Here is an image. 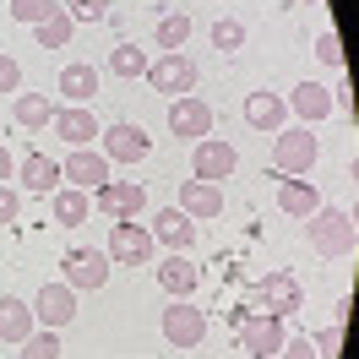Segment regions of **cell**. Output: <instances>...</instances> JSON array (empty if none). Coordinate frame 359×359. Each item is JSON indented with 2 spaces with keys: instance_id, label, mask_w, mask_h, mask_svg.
Returning a JSON list of instances; mask_svg holds the SVG:
<instances>
[{
  "instance_id": "8fae6325",
  "label": "cell",
  "mask_w": 359,
  "mask_h": 359,
  "mask_svg": "<svg viewBox=\"0 0 359 359\" xmlns=\"http://www.w3.org/2000/svg\"><path fill=\"white\" fill-rule=\"evenodd\" d=\"M234 163H240V153L229 147L224 136H202V142H196V153H191V175L207 180V185H218V180L234 175Z\"/></svg>"
},
{
  "instance_id": "d6986e66",
  "label": "cell",
  "mask_w": 359,
  "mask_h": 359,
  "mask_svg": "<svg viewBox=\"0 0 359 359\" xmlns=\"http://www.w3.org/2000/svg\"><path fill=\"white\" fill-rule=\"evenodd\" d=\"M17 180H22V191H33V196H55L60 191V163L55 158H44V153H27L22 163H17Z\"/></svg>"
},
{
  "instance_id": "603a6c76",
  "label": "cell",
  "mask_w": 359,
  "mask_h": 359,
  "mask_svg": "<svg viewBox=\"0 0 359 359\" xmlns=\"http://www.w3.org/2000/svg\"><path fill=\"white\" fill-rule=\"evenodd\" d=\"M55 109H60V104H55L49 93H17V104H11V120H17L22 131H44L49 120H55Z\"/></svg>"
},
{
  "instance_id": "2e32d148",
  "label": "cell",
  "mask_w": 359,
  "mask_h": 359,
  "mask_svg": "<svg viewBox=\"0 0 359 359\" xmlns=\"http://www.w3.org/2000/svg\"><path fill=\"white\" fill-rule=\"evenodd\" d=\"M60 175H66L76 191H98V185L109 180V158L98 153V147H71V158L60 163Z\"/></svg>"
},
{
  "instance_id": "4316f807",
  "label": "cell",
  "mask_w": 359,
  "mask_h": 359,
  "mask_svg": "<svg viewBox=\"0 0 359 359\" xmlns=\"http://www.w3.org/2000/svg\"><path fill=\"white\" fill-rule=\"evenodd\" d=\"M147 66H153V60H147V49H136L131 39L109 49V71H114V76H147Z\"/></svg>"
},
{
  "instance_id": "ba28073f",
  "label": "cell",
  "mask_w": 359,
  "mask_h": 359,
  "mask_svg": "<svg viewBox=\"0 0 359 359\" xmlns=\"http://www.w3.org/2000/svg\"><path fill=\"white\" fill-rule=\"evenodd\" d=\"M163 337L175 343V348H196V343H207V311H196L191 299H169V311H163Z\"/></svg>"
},
{
  "instance_id": "5bb4252c",
  "label": "cell",
  "mask_w": 359,
  "mask_h": 359,
  "mask_svg": "<svg viewBox=\"0 0 359 359\" xmlns=\"http://www.w3.org/2000/svg\"><path fill=\"white\" fill-rule=\"evenodd\" d=\"M49 131L60 136L66 147H93V136L104 131V126L93 120L88 104H60V109H55V120H49Z\"/></svg>"
},
{
  "instance_id": "7c38bea8",
  "label": "cell",
  "mask_w": 359,
  "mask_h": 359,
  "mask_svg": "<svg viewBox=\"0 0 359 359\" xmlns=\"http://www.w3.org/2000/svg\"><path fill=\"white\" fill-rule=\"evenodd\" d=\"M256 299H262L267 316H294L305 305V283H299L294 272H267V278L256 283Z\"/></svg>"
},
{
  "instance_id": "83f0119b",
  "label": "cell",
  "mask_w": 359,
  "mask_h": 359,
  "mask_svg": "<svg viewBox=\"0 0 359 359\" xmlns=\"http://www.w3.org/2000/svg\"><path fill=\"white\" fill-rule=\"evenodd\" d=\"M153 39H158V49H163V55H175V49H185V39H191V17H185V11H175V17H163Z\"/></svg>"
},
{
  "instance_id": "52a82bcc",
  "label": "cell",
  "mask_w": 359,
  "mask_h": 359,
  "mask_svg": "<svg viewBox=\"0 0 359 359\" xmlns=\"http://www.w3.org/2000/svg\"><path fill=\"white\" fill-rule=\"evenodd\" d=\"M147 88L153 93H169V98H185V93L196 88V60L191 55H158L153 66H147Z\"/></svg>"
},
{
  "instance_id": "e575fe53",
  "label": "cell",
  "mask_w": 359,
  "mask_h": 359,
  "mask_svg": "<svg viewBox=\"0 0 359 359\" xmlns=\"http://www.w3.org/2000/svg\"><path fill=\"white\" fill-rule=\"evenodd\" d=\"M311 348L321 359H337V348H343V327H327V332H316L311 337Z\"/></svg>"
},
{
  "instance_id": "ab89813d",
  "label": "cell",
  "mask_w": 359,
  "mask_h": 359,
  "mask_svg": "<svg viewBox=\"0 0 359 359\" xmlns=\"http://www.w3.org/2000/svg\"><path fill=\"white\" fill-rule=\"evenodd\" d=\"M17 175V158H11V147H6V142H0V185H6V180Z\"/></svg>"
},
{
  "instance_id": "ac0fdd59",
  "label": "cell",
  "mask_w": 359,
  "mask_h": 359,
  "mask_svg": "<svg viewBox=\"0 0 359 359\" xmlns=\"http://www.w3.org/2000/svg\"><path fill=\"white\" fill-rule=\"evenodd\" d=\"M278 180V207L289 212V218H311L316 207H321V191H316V180H305V175H272Z\"/></svg>"
},
{
  "instance_id": "4fadbf2b",
  "label": "cell",
  "mask_w": 359,
  "mask_h": 359,
  "mask_svg": "<svg viewBox=\"0 0 359 359\" xmlns=\"http://www.w3.org/2000/svg\"><path fill=\"white\" fill-rule=\"evenodd\" d=\"M98 136H104L98 153L109 158V163H142V158L153 153V136L142 131V126H131V120H120V126H109V131H98Z\"/></svg>"
},
{
  "instance_id": "d4e9b609",
  "label": "cell",
  "mask_w": 359,
  "mask_h": 359,
  "mask_svg": "<svg viewBox=\"0 0 359 359\" xmlns=\"http://www.w3.org/2000/svg\"><path fill=\"white\" fill-rule=\"evenodd\" d=\"M55 93H60L66 104H93V93H98V71L76 60V66H66V71H60V82H55Z\"/></svg>"
},
{
  "instance_id": "30bf717a",
  "label": "cell",
  "mask_w": 359,
  "mask_h": 359,
  "mask_svg": "<svg viewBox=\"0 0 359 359\" xmlns=\"http://www.w3.org/2000/svg\"><path fill=\"white\" fill-rule=\"evenodd\" d=\"M169 131L185 136V142H202V136H212V104H207V98H196V93L169 98Z\"/></svg>"
},
{
  "instance_id": "8992f818",
  "label": "cell",
  "mask_w": 359,
  "mask_h": 359,
  "mask_svg": "<svg viewBox=\"0 0 359 359\" xmlns=\"http://www.w3.org/2000/svg\"><path fill=\"white\" fill-rule=\"evenodd\" d=\"M109 256H104V250H66V256H60V283H71V289L82 294V289H104V283H109Z\"/></svg>"
},
{
  "instance_id": "6da1fadb",
  "label": "cell",
  "mask_w": 359,
  "mask_h": 359,
  "mask_svg": "<svg viewBox=\"0 0 359 359\" xmlns=\"http://www.w3.org/2000/svg\"><path fill=\"white\" fill-rule=\"evenodd\" d=\"M305 234H311L316 256H348L354 250V218L343 207H316L305 218Z\"/></svg>"
},
{
  "instance_id": "60d3db41",
  "label": "cell",
  "mask_w": 359,
  "mask_h": 359,
  "mask_svg": "<svg viewBox=\"0 0 359 359\" xmlns=\"http://www.w3.org/2000/svg\"><path fill=\"white\" fill-rule=\"evenodd\" d=\"M305 6H316V0H305Z\"/></svg>"
},
{
  "instance_id": "d590c367",
  "label": "cell",
  "mask_w": 359,
  "mask_h": 359,
  "mask_svg": "<svg viewBox=\"0 0 359 359\" xmlns=\"http://www.w3.org/2000/svg\"><path fill=\"white\" fill-rule=\"evenodd\" d=\"M272 359H321V354L311 348V337H283V348H278Z\"/></svg>"
},
{
  "instance_id": "4dcf8cb0",
  "label": "cell",
  "mask_w": 359,
  "mask_h": 359,
  "mask_svg": "<svg viewBox=\"0 0 359 359\" xmlns=\"http://www.w3.org/2000/svg\"><path fill=\"white\" fill-rule=\"evenodd\" d=\"M212 49H224V55L245 49V22H234V17H218V22H212Z\"/></svg>"
},
{
  "instance_id": "cb8c5ba5",
  "label": "cell",
  "mask_w": 359,
  "mask_h": 359,
  "mask_svg": "<svg viewBox=\"0 0 359 359\" xmlns=\"http://www.w3.org/2000/svg\"><path fill=\"white\" fill-rule=\"evenodd\" d=\"M245 120L256 126V131H283L289 104H283L278 93H250V98H245Z\"/></svg>"
},
{
  "instance_id": "d6a6232c",
  "label": "cell",
  "mask_w": 359,
  "mask_h": 359,
  "mask_svg": "<svg viewBox=\"0 0 359 359\" xmlns=\"http://www.w3.org/2000/svg\"><path fill=\"white\" fill-rule=\"evenodd\" d=\"M71 22H109V0H60Z\"/></svg>"
},
{
  "instance_id": "f1b7e54d",
  "label": "cell",
  "mask_w": 359,
  "mask_h": 359,
  "mask_svg": "<svg viewBox=\"0 0 359 359\" xmlns=\"http://www.w3.org/2000/svg\"><path fill=\"white\" fill-rule=\"evenodd\" d=\"M55 11H60V0H11V22H22V27L49 22Z\"/></svg>"
},
{
  "instance_id": "484cf974",
  "label": "cell",
  "mask_w": 359,
  "mask_h": 359,
  "mask_svg": "<svg viewBox=\"0 0 359 359\" xmlns=\"http://www.w3.org/2000/svg\"><path fill=\"white\" fill-rule=\"evenodd\" d=\"M88 212H93V196H88V191H76V185H60V191H55V224H60V229L88 224Z\"/></svg>"
},
{
  "instance_id": "ffe728a7",
  "label": "cell",
  "mask_w": 359,
  "mask_h": 359,
  "mask_svg": "<svg viewBox=\"0 0 359 359\" xmlns=\"http://www.w3.org/2000/svg\"><path fill=\"white\" fill-rule=\"evenodd\" d=\"M33 305L27 299H17V294H0V343H17L22 348L27 337H33Z\"/></svg>"
},
{
  "instance_id": "9a60e30c",
  "label": "cell",
  "mask_w": 359,
  "mask_h": 359,
  "mask_svg": "<svg viewBox=\"0 0 359 359\" xmlns=\"http://www.w3.org/2000/svg\"><path fill=\"white\" fill-rule=\"evenodd\" d=\"M196 283H202V267H196L191 256L169 250V256L158 262V289L169 294V299H191V294H196Z\"/></svg>"
},
{
  "instance_id": "e0dca14e",
  "label": "cell",
  "mask_w": 359,
  "mask_h": 359,
  "mask_svg": "<svg viewBox=\"0 0 359 359\" xmlns=\"http://www.w3.org/2000/svg\"><path fill=\"white\" fill-rule=\"evenodd\" d=\"M147 234H153V245L180 250V256H185V250L196 245V218H185L180 207H163V212L153 218V229H147Z\"/></svg>"
},
{
  "instance_id": "f546056e",
  "label": "cell",
  "mask_w": 359,
  "mask_h": 359,
  "mask_svg": "<svg viewBox=\"0 0 359 359\" xmlns=\"http://www.w3.org/2000/svg\"><path fill=\"white\" fill-rule=\"evenodd\" d=\"M71 33H76V22H71L66 11H55L49 22H39V49H66Z\"/></svg>"
},
{
  "instance_id": "7a4b0ae2",
  "label": "cell",
  "mask_w": 359,
  "mask_h": 359,
  "mask_svg": "<svg viewBox=\"0 0 359 359\" xmlns=\"http://www.w3.org/2000/svg\"><path fill=\"white\" fill-rule=\"evenodd\" d=\"M272 175H311V163L321 158V142H316L305 126H283L272 131Z\"/></svg>"
},
{
  "instance_id": "836d02e7",
  "label": "cell",
  "mask_w": 359,
  "mask_h": 359,
  "mask_svg": "<svg viewBox=\"0 0 359 359\" xmlns=\"http://www.w3.org/2000/svg\"><path fill=\"white\" fill-rule=\"evenodd\" d=\"M316 60H321V66H343V44H337L332 27H321V33H316Z\"/></svg>"
},
{
  "instance_id": "7402d4cb",
  "label": "cell",
  "mask_w": 359,
  "mask_h": 359,
  "mask_svg": "<svg viewBox=\"0 0 359 359\" xmlns=\"http://www.w3.org/2000/svg\"><path fill=\"white\" fill-rule=\"evenodd\" d=\"M289 109L299 114V126H316V120L332 114V88H321V82H299V88L289 93Z\"/></svg>"
},
{
  "instance_id": "3957f363",
  "label": "cell",
  "mask_w": 359,
  "mask_h": 359,
  "mask_svg": "<svg viewBox=\"0 0 359 359\" xmlns=\"http://www.w3.org/2000/svg\"><path fill=\"white\" fill-rule=\"evenodd\" d=\"M153 234L136 224V218H120V224H109V245H104V256H109L114 267H147L153 262Z\"/></svg>"
},
{
  "instance_id": "f35d334b",
  "label": "cell",
  "mask_w": 359,
  "mask_h": 359,
  "mask_svg": "<svg viewBox=\"0 0 359 359\" xmlns=\"http://www.w3.org/2000/svg\"><path fill=\"white\" fill-rule=\"evenodd\" d=\"M332 109H343L348 120H354V82H348V76H343V82L332 88Z\"/></svg>"
},
{
  "instance_id": "277c9868",
  "label": "cell",
  "mask_w": 359,
  "mask_h": 359,
  "mask_svg": "<svg viewBox=\"0 0 359 359\" xmlns=\"http://www.w3.org/2000/svg\"><path fill=\"white\" fill-rule=\"evenodd\" d=\"M88 196H93V207H98L104 218H114V224H120V218H142V212H147V191H142L136 180H104V185H98V191H88Z\"/></svg>"
},
{
  "instance_id": "9c48e42d",
  "label": "cell",
  "mask_w": 359,
  "mask_h": 359,
  "mask_svg": "<svg viewBox=\"0 0 359 359\" xmlns=\"http://www.w3.org/2000/svg\"><path fill=\"white\" fill-rule=\"evenodd\" d=\"M283 316H245L240 321V354H250V359H272L278 348H283Z\"/></svg>"
},
{
  "instance_id": "1f68e13d",
  "label": "cell",
  "mask_w": 359,
  "mask_h": 359,
  "mask_svg": "<svg viewBox=\"0 0 359 359\" xmlns=\"http://www.w3.org/2000/svg\"><path fill=\"white\" fill-rule=\"evenodd\" d=\"M22 359H60V332H49V327H33V337L22 343Z\"/></svg>"
},
{
  "instance_id": "74e56055",
  "label": "cell",
  "mask_w": 359,
  "mask_h": 359,
  "mask_svg": "<svg viewBox=\"0 0 359 359\" xmlns=\"http://www.w3.org/2000/svg\"><path fill=\"white\" fill-rule=\"evenodd\" d=\"M17 212H22V196L11 185H0V224H17Z\"/></svg>"
},
{
  "instance_id": "5b68a950",
  "label": "cell",
  "mask_w": 359,
  "mask_h": 359,
  "mask_svg": "<svg viewBox=\"0 0 359 359\" xmlns=\"http://www.w3.org/2000/svg\"><path fill=\"white\" fill-rule=\"evenodd\" d=\"M27 305H33V321L49 327V332H60V327L76 321V289L71 283H39V294Z\"/></svg>"
},
{
  "instance_id": "44dd1931",
  "label": "cell",
  "mask_w": 359,
  "mask_h": 359,
  "mask_svg": "<svg viewBox=\"0 0 359 359\" xmlns=\"http://www.w3.org/2000/svg\"><path fill=\"white\" fill-rule=\"evenodd\" d=\"M180 212L196 218V224H202V218H218V212H224V191L207 185V180H185V185H180Z\"/></svg>"
},
{
  "instance_id": "8d00e7d4",
  "label": "cell",
  "mask_w": 359,
  "mask_h": 359,
  "mask_svg": "<svg viewBox=\"0 0 359 359\" xmlns=\"http://www.w3.org/2000/svg\"><path fill=\"white\" fill-rule=\"evenodd\" d=\"M17 88H22V66L11 55H0V93H17Z\"/></svg>"
}]
</instances>
